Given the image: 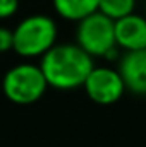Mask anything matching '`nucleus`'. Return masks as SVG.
Returning <instances> with one entry per match:
<instances>
[{
	"label": "nucleus",
	"mask_w": 146,
	"mask_h": 147,
	"mask_svg": "<svg viewBox=\"0 0 146 147\" xmlns=\"http://www.w3.org/2000/svg\"><path fill=\"white\" fill-rule=\"evenodd\" d=\"M40 67L50 87L71 91L84 84L95 63L93 57L77 43H55L45 55H41Z\"/></svg>",
	"instance_id": "f257e3e1"
},
{
	"label": "nucleus",
	"mask_w": 146,
	"mask_h": 147,
	"mask_svg": "<svg viewBox=\"0 0 146 147\" xmlns=\"http://www.w3.org/2000/svg\"><path fill=\"white\" fill-rule=\"evenodd\" d=\"M14 33V51L24 58L45 55L57 41V24L52 17L35 14L24 17Z\"/></svg>",
	"instance_id": "f03ea898"
},
{
	"label": "nucleus",
	"mask_w": 146,
	"mask_h": 147,
	"mask_svg": "<svg viewBox=\"0 0 146 147\" xmlns=\"http://www.w3.org/2000/svg\"><path fill=\"white\" fill-rule=\"evenodd\" d=\"M48 82L40 65L19 63L9 69L2 79V91L14 105H33L40 101L48 89Z\"/></svg>",
	"instance_id": "7ed1b4c3"
},
{
	"label": "nucleus",
	"mask_w": 146,
	"mask_h": 147,
	"mask_svg": "<svg viewBox=\"0 0 146 147\" xmlns=\"http://www.w3.org/2000/svg\"><path fill=\"white\" fill-rule=\"evenodd\" d=\"M76 43L91 57H113L117 51L115 21L100 10L86 16L77 21Z\"/></svg>",
	"instance_id": "20e7f679"
},
{
	"label": "nucleus",
	"mask_w": 146,
	"mask_h": 147,
	"mask_svg": "<svg viewBox=\"0 0 146 147\" xmlns=\"http://www.w3.org/2000/svg\"><path fill=\"white\" fill-rule=\"evenodd\" d=\"M83 89L91 101L102 106L115 105L126 92L119 70L110 67H93L83 84Z\"/></svg>",
	"instance_id": "39448f33"
},
{
	"label": "nucleus",
	"mask_w": 146,
	"mask_h": 147,
	"mask_svg": "<svg viewBox=\"0 0 146 147\" xmlns=\"http://www.w3.org/2000/svg\"><path fill=\"white\" fill-rule=\"evenodd\" d=\"M115 43L126 51H138L146 48V17L127 14L115 21Z\"/></svg>",
	"instance_id": "423d86ee"
},
{
	"label": "nucleus",
	"mask_w": 146,
	"mask_h": 147,
	"mask_svg": "<svg viewBox=\"0 0 146 147\" xmlns=\"http://www.w3.org/2000/svg\"><path fill=\"white\" fill-rule=\"evenodd\" d=\"M119 74L124 80L126 91L132 94H146V55L143 50L126 51L119 62Z\"/></svg>",
	"instance_id": "0eeeda50"
},
{
	"label": "nucleus",
	"mask_w": 146,
	"mask_h": 147,
	"mask_svg": "<svg viewBox=\"0 0 146 147\" xmlns=\"http://www.w3.org/2000/svg\"><path fill=\"white\" fill-rule=\"evenodd\" d=\"M100 0H53L55 12L65 21H81L86 16L96 12Z\"/></svg>",
	"instance_id": "6e6552de"
},
{
	"label": "nucleus",
	"mask_w": 146,
	"mask_h": 147,
	"mask_svg": "<svg viewBox=\"0 0 146 147\" xmlns=\"http://www.w3.org/2000/svg\"><path fill=\"white\" fill-rule=\"evenodd\" d=\"M136 7V0H100L98 10L108 16L110 19L117 21L127 14H132Z\"/></svg>",
	"instance_id": "1a4fd4ad"
},
{
	"label": "nucleus",
	"mask_w": 146,
	"mask_h": 147,
	"mask_svg": "<svg viewBox=\"0 0 146 147\" xmlns=\"http://www.w3.org/2000/svg\"><path fill=\"white\" fill-rule=\"evenodd\" d=\"M14 48V33L9 28L0 26V53H5Z\"/></svg>",
	"instance_id": "9d476101"
},
{
	"label": "nucleus",
	"mask_w": 146,
	"mask_h": 147,
	"mask_svg": "<svg viewBox=\"0 0 146 147\" xmlns=\"http://www.w3.org/2000/svg\"><path fill=\"white\" fill-rule=\"evenodd\" d=\"M19 9V0H0V19L12 17Z\"/></svg>",
	"instance_id": "9b49d317"
},
{
	"label": "nucleus",
	"mask_w": 146,
	"mask_h": 147,
	"mask_svg": "<svg viewBox=\"0 0 146 147\" xmlns=\"http://www.w3.org/2000/svg\"><path fill=\"white\" fill-rule=\"evenodd\" d=\"M143 51H145V55H146V48H145V50H143Z\"/></svg>",
	"instance_id": "f8f14e48"
},
{
	"label": "nucleus",
	"mask_w": 146,
	"mask_h": 147,
	"mask_svg": "<svg viewBox=\"0 0 146 147\" xmlns=\"http://www.w3.org/2000/svg\"><path fill=\"white\" fill-rule=\"evenodd\" d=\"M145 17H146V10H145Z\"/></svg>",
	"instance_id": "ddd939ff"
}]
</instances>
